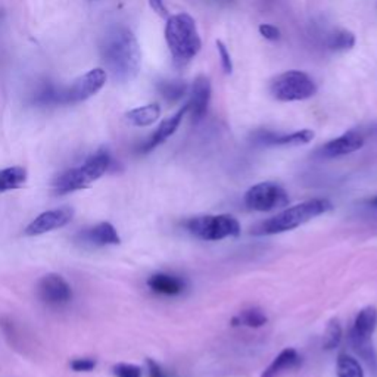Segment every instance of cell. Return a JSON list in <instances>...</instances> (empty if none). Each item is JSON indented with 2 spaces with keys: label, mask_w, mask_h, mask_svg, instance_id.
<instances>
[{
  "label": "cell",
  "mask_w": 377,
  "mask_h": 377,
  "mask_svg": "<svg viewBox=\"0 0 377 377\" xmlns=\"http://www.w3.org/2000/svg\"><path fill=\"white\" fill-rule=\"evenodd\" d=\"M82 238H85V240L96 246H109V245L121 243L120 234H118L116 229L111 222L98 224V226L89 229L85 234H82Z\"/></svg>",
  "instance_id": "cell-19"
},
{
  "label": "cell",
  "mask_w": 377,
  "mask_h": 377,
  "mask_svg": "<svg viewBox=\"0 0 377 377\" xmlns=\"http://www.w3.org/2000/svg\"><path fill=\"white\" fill-rule=\"evenodd\" d=\"M148 286L155 293L167 295V297H175V295H180L184 290L186 283L183 279L177 276L158 273L148 279Z\"/></svg>",
  "instance_id": "cell-17"
},
{
  "label": "cell",
  "mask_w": 377,
  "mask_h": 377,
  "mask_svg": "<svg viewBox=\"0 0 377 377\" xmlns=\"http://www.w3.org/2000/svg\"><path fill=\"white\" fill-rule=\"evenodd\" d=\"M371 207H374V208H377V196H374L373 199H370V202H369Z\"/></svg>",
  "instance_id": "cell-35"
},
{
  "label": "cell",
  "mask_w": 377,
  "mask_h": 377,
  "mask_svg": "<svg viewBox=\"0 0 377 377\" xmlns=\"http://www.w3.org/2000/svg\"><path fill=\"white\" fill-rule=\"evenodd\" d=\"M270 93L280 102H299L313 98L317 93V85L304 71L292 69L271 81Z\"/></svg>",
  "instance_id": "cell-5"
},
{
  "label": "cell",
  "mask_w": 377,
  "mask_h": 377,
  "mask_svg": "<svg viewBox=\"0 0 377 377\" xmlns=\"http://www.w3.org/2000/svg\"><path fill=\"white\" fill-rule=\"evenodd\" d=\"M112 371L115 377H141V369L134 364H115Z\"/></svg>",
  "instance_id": "cell-29"
},
{
  "label": "cell",
  "mask_w": 377,
  "mask_h": 377,
  "mask_svg": "<svg viewBox=\"0 0 377 377\" xmlns=\"http://www.w3.org/2000/svg\"><path fill=\"white\" fill-rule=\"evenodd\" d=\"M158 90L165 100L170 103H175L184 96L187 91V86L184 81L180 80H164L158 85Z\"/></svg>",
  "instance_id": "cell-25"
},
{
  "label": "cell",
  "mask_w": 377,
  "mask_h": 377,
  "mask_svg": "<svg viewBox=\"0 0 377 377\" xmlns=\"http://www.w3.org/2000/svg\"><path fill=\"white\" fill-rule=\"evenodd\" d=\"M108 74L103 68H93L85 76L78 77L71 87L65 89V105L78 103L90 99L94 94L99 93L106 85Z\"/></svg>",
  "instance_id": "cell-7"
},
{
  "label": "cell",
  "mask_w": 377,
  "mask_h": 377,
  "mask_svg": "<svg viewBox=\"0 0 377 377\" xmlns=\"http://www.w3.org/2000/svg\"><path fill=\"white\" fill-rule=\"evenodd\" d=\"M211 100V81L205 76H199L192 86L191 99H188V112L192 115V121L199 123L207 115L208 105Z\"/></svg>",
  "instance_id": "cell-10"
},
{
  "label": "cell",
  "mask_w": 377,
  "mask_h": 377,
  "mask_svg": "<svg viewBox=\"0 0 377 377\" xmlns=\"http://www.w3.org/2000/svg\"><path fill=\"white\" fill-rule=\"evenodd\" d=\"M356 35L353 33L345 30V28H337L328 34L327 37V47L333 52H347L351 51L353 46H356Z\"/></svg>",
  "instance_id": "cell-24"
},
{
  "label": "cell",
  "mask_w": 377,
  "mask_h": 377,
  "mask_svg": "<svg viewBox=\"0 0 377 377\" xmlns=\"http://www.w3.org/2000/svg\"><path fill=\"white\" fill-rule=\"evenodd\" d=\"M27 170L22 167H9L0 170V192L19 188L27 182Z\"/></svg>",
  "instance_id": "cell-23"
},
{
  "label": "cell",
  "mask_w": 377,
  "mask_h": 377,
  "mask_svg": "<svg viewBox=\"0 0 377 377\" xmlns=\"http://www.w3.org/2000/svg\"><path fill=\"white\" fill-rule=\"evenodd\" d=\"M39 298L52 306L65 305L73 298V289H71L69 283L59 274L51 273L40 279L39 286Z\"/></svg>",
  "instance_id": "cell-8"
},
{
  "label": "cell",
  "mask_w": 377,
  "mask_h": 377,
  "mask_svg": "<svg viewBox=\"0 0 377 377\" xmlns=\"http://www.w3.org/2000/svg\"><path fill=\"white\" fill-rule=\"evenodd\" d=\"M377 327V310L374 306H365L358 315L349 332V339H371Z\"/></svg>",
  "instance_id": "cell-15"
},
{
  "label": "cell",
  "mask_w": 377,
  "mask_h": 377,
  "mask_svg": "<svg viewBox=\"0 0 377 377\" xmlns=\"http://www.w3.org/2000/svg\"><path fill=\"white\" fill-rule=\"evenodd\" d=\"M342 336H344V330H342V326L339 323L337 318H333L330 320L326 332H324V339H323V348L326 351H333L340 345Z\"/></svg>",
  "instance_id": "cell-28"
},
{
  "label": "cell",
  "mask_w": 377,
  "mask_h": 377,
  "mask_svg": "<svg viewBox=\"0 0 377 377\" xmlns=\"http://www.w3.org/2000/svg\"><path fill=\"white\" fill-rule=\"evenodd\" d=\"M148 369H149V377H167L162 371L161 365L153 360H148Z\"/></svg>",
  "instance_id": "cell-34"
},
{
  "label": "cell",
  "mask_w": 377,
  "mask_h": 377,
  "mask_svg": "<svg viewBox=\"0 0 377 377\" xmlns=\"http://www.w3.org/2000/svg\"><path fill=\"white\" fill-rule=\"evenodd\" d=\"M184 227L195 238L207 242H217L227 238H238L240 224L233 216H200L184 222Z\"/></svg>",
  "instance_id": "cell-4"
},
{
  "label": "cell",
  "mask_w": 377,
  "mask_h": 377,
  "mask_svg": "<svg viewBox=\"0 0 377 377\" xmlns=\"http://www.w3.org/2000/svg\"><path fill=\"white\" fill-rule=\"evenodd\" d=\"M333 205L327 199H311L306 202L298 204L295 207L286 208L285 211L279 212L277 216L268 218L267 221L261 222L254 230L256 236H271L280 234L290 230L301 227L302 224L311 221L313 218L326 214V212L332 211Z\"/></svg>",
  "instance_id": "cell-3"
},
{
  "label": "cell",
  "mask_w": 377,
  "mask_h": 377,
  "mask_svg": "<svg viewBox=\"0 0 377 377\" xmlns=\"http://www.w3.org/2000/svg\"><path fill=\"white\" fill-rule=\"evenodd\" d=\"M187 112H188V105L186 103L183 108H180L174 115L165 118V120L159 124V127L155 130V133H153L149 137V140L146 141L143 146H141L140 150L143 153H148L152 149H155L157 146H159L161 143H164V141L167 139H170L177 132V128L180 127L183 118H184V115Z\"/></svg>",
  "instance_id": "cell-13"
},
{
  "label": "cell",
  "mask_w": 377,
  "mask_h": 377,
  "mask_svg": "<svg viewBox=\"0 0 377 377\" xmlns=\"http://www.w3.org/2000/svg\"><path fill=\"white\" fill-rule=\"evenodd\" d=\"M165 40H167L174 64L179 67L191 62L202 47L196 22L187 14H177L167 18Z\"/></svg>",
  "instance_id": "cell-2"
},
{
  "label": "cell",
  "mask_w": 377,
  "mask_h": 377,
  "mask_svg": "<svg viewBox=\"0 0 377 377\" xmlns=\"http://www.w3.org/2000/svg\"><path fill=\"white\" fill-rule=\"evenodd\" d=\"M364 146V137L357 132H347L337 139L327 141V143L320 149V155L323 158H339L349 155L360 150Z\"/></svg>",
  "instance_id": "cell-11"
},
{
  "label": "cell",
  "mask_w": 377,
  "mask_h": 377,
  "mask_svg": "<svg viewBox=\"0 0 377 377\" xmlns=\"http://www.w3.org/2000/svg\"><path fill=\"white\" fill-rule=\"evenodd\" d=\"M96 360L93 358H77L74 361H71V369L77 373L81 371H91L94 367H96Z\"/></svg>",
  "instance_id": "cell-31"
},
{
  "label": "cell",
  "mask_w": 377,
  "mask_h": 377,
  "mask_svg": "<svg viewBox=\"0 0 377 377\" xmlns=\"http://www.w3.org/2000/svg\"><path fill=\"white\" fill-rule=\"evenodd\" d=\"M74 217V209L71 207H62L51 211H44L35 217L26 229L27 236H40L58 229L65 227Z\"/></svg>",
  "instance_id": "cell-9"
},
{
  "label": "cell",
  "mask_w": 377,
  "mask_h": 377,
  "mask_svg": "<svg viewBox=\"0 0 377 377\" xmlns=\"http://www.w3.org/2000/svg\"><path fill=\"white\" fill-rule=\"evenodd\" d=\"M161 116V106L158 103H149L145 106H139L125 114V120L128 124L134 127H149L157 123Z\"/></svg>",
  "instance_id": "cell-20"
},
{
  "label": "cell",
  "mask_w": 377,
  "mask_h": 377,
  "mask_svg": "<svg viewBox=\"0 0 377 377\" xmlns=\"http://www.w3.org/2000/svg\"><path fill=\"white\" fill-rule=\"evenodd\" d=\"M111 155L106 149H99L96 153H93L91 157H89L85 164L81 165L80 170L82 171L87 177V180L90 183L99 180L100 177L109 170L111 167Z\"/></svg>",
  "instance_id": "cell-18"
},
{
  "label": "cell",
  "mask_w": 377,
  "mask_h": 377,
  "mask_svg": "<svg viewBox=\"0 0 377 377\" xmlns=\"http://www.w3.org/2000/svg\"><path fill=\"white\" fill-rule=\"evenodd\" d=\"M34 103L40 106H53V105H65V89L56 87L51 82L40 86L34 94Z\"/></svg>",
  "instance_id": "cell-21"
},
{
  "label": "cell",
  "mask_w": 377,
  "mask_h": 377,
  "mask_svg": "<svg viewBox=\"0 0 377 377\" xmlns=\"http://www.w3.org/2000/svg\"><path fill=\"white\" fill-rule=\"evenodd\" d=\"M289 204V196L285 188L273 182H264L252 186L245 195V205L259 212L273 211Z\"/></svg>",
  "instance_id": "cell-6"
},
{
  "label": "cell",
  "mask_w": 377,
  "mask_h": 377,
  "mask_svg": "<svg viewBox=\"0 0 377 377\" xmlns=\"http://www.w3.org/2000/svg\"><path fill=\"white\" fill-rule=\"evenodd\" d=\"M313 130H299L290 134H277L273 132H259L255 134V140L258 143L265 146H301L306 145L314 139Z\"/></svg>",
  "instance_id": "cell-12"
},
{
  "label": "cell",
  "mask_w": 377,
  "mask_h": 377,
  "mask_svg": "<svg viewBox=\"0 0 377 377\" xmlns=\"http://www.w3.org/2000/svg\"><path fill=\"white\" fill-rule=\"evenodd\" d=\"M149 5L153 9V12L158 14L159 17H162V18H168L170 17L168 9H167V6H165L164 0H149Z\"/></svg>",
  "instance_id": "cell-33"
},
{
  "label": "cell",
  "mask_w": 377,
  "mask_h": 377,
  "mask_svg": "<svg viewBox=\"0 0 377 377\" xmlns=\"http://www.w3.org/2000/svg\"><path fill=\"white\" fill-rule=\"evenodd\" d=\"M352 349L367 362L369 367L376 373L377 371V356L373 348L371 339H349Z\"/></svg>",
  "instance_id": "cell-26"
},
{
  "label": "cell",
  "mask_w": 377,
  "mask_h": 377,
  "mask_svg": "<svg viewBox=\"0 0 377 377\" xmlns=\"http://www.w3.org/2000/svg\"><path fill=\"white\" fill-rule=\"evenodd\" d=\"M258 30H259V34L270 42H277L280 39V30L274 26H271V24H261Z\"/></svg>",
  "instance_id": "cell-32"
},
{
  "label": "cell",
  "mask_w": 377,
  "mask_h": 377,
  "mask_svg": "<svg viewBox=\"0 0 377 377\" xmlns=\"http://www.w3.org/2000/svg\"><path fill=\"white\" fill-rule=\"evenodd\" d=\"M91 183L87 180V177L82 174L78 168L67 170L64 174L58 177V180L53 183L56 195H67L76 191H82V188L89 187Z\"/></svg>",
  "instance_id": "cell-16"
},
{
  "label": "cell",
  "mask_w": 377,
  "mask_h": 377,
  "mask_svg": "<svg viewBox=\"0 0 377 377\" xmlns=\"http://www.w3.org/2000/svg\"><path fill=\"white\" fill-rule=\"evenodd\" d=\"M337 377H364L361 364L348 353H340L336 364Z\"/></svg>",
  "instance_id": "cell-27"
},
{
  "label": "cell",
  "mask_w": 377,
  "mask_h": 377,
  "mask_svg": "<svg viewBox=\"0 0 377 377\" xmlns=\"http://www.w3.org/2000/svg\"><path fill=\"white\" fill-rule=\"evenodd\" d=\"M233 327H249V328H259L268 323V317L265 313L259 308H247L238 315L231 318Z\"/></svg>",
  "instance_id": "cell-22"
},
{
  "label": "cell",
  "mask_w": 377,
  "mask_h": 377,
  "mask_svg": "<svg viewBox=\"0 0 377 377\" xmlns=\"http://www.w3.org/2000/svg\"><path fill=\"white\" fill-rule=\"evenodd\" d=\"M216 44H217V51H218V55H220V59H221L222 71L226 74H231L233 73V62H231V56H230L227 46L224 44L221 40H217Z\"/></svg>",
  "instance_id": "cell-30"
},
{
  "label": "cell",
  "mask_w": 377,
  "mask_h": 377,
  "mask_svg": "<svg viewBox=\"0 0 377 377\" xmlns=\"http://www.w3.org/2000/svg\"><path fill=\"white\" fill-rule=\"evenodd\" d=\"M100 53L112 77L127 82L137 77L141 67V51L136 35L125 27H114L103 37Z\"/></svg>",
  "instance_id": "cell-1"
},
{
  "label": "cell",
  "mask_w": 377,
  "mask_h": 377,
  "mask_svg": "<svg viewBox=\"0 0 377 377\" xmlns=\"http://www.w3.org/2000/svg\"><path fill=\"white\" fill-rule=\"evenodd\" d=\"M302 362V358L297 349L286 348L283 349L274 358L268 367L263 371L261 377H280L285 371L298 369Z\"/></svg>",
  "instance_id": "cell-14"
}]
</instances>
